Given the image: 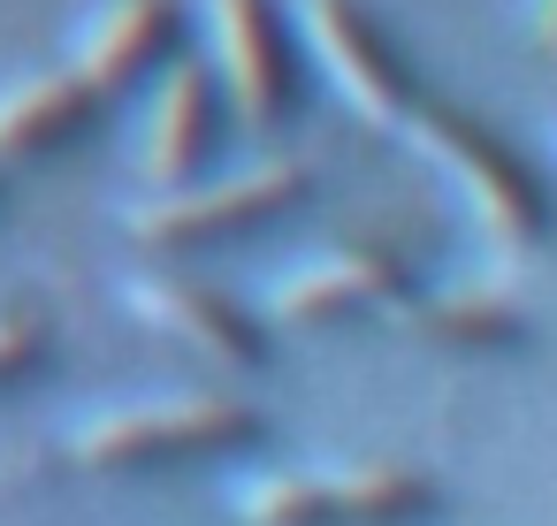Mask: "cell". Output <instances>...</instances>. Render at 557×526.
Instances as JSON below:
<instances>
[{
	"instance_id": "1",
	"label": "cell",
	"mask_w": 557,
	"mask_h": 526,
	"mask_svg": "<svg viewBox=\"0 0 557 526\" xmlns=\"http://www.w3.org/2000/svg\"><path fill=\"white\" fill-rule=\"evenodd\" d=\"M397 138L443 176V191L466 206V222L481 229L488 252H504V260H534V252L557 237V206H549V191L534 184V168L511 161V146H504L488 123H473L466 108H435V100H420V108L397 123Z\"/></svg>"
},
{
	"instance_id": "2",
	"label": "cell",
	"mask_w": 557,
	"mask_h": 526,
	"mask_svg": "<svg viewBox=\"0 0 557 526\" xmlns=\"http://www.w3.org/2000/svg\"><path fill=\"white\" fill-rule=\"evenodd\" d=\"M306 191H313L306 161H260V168H237V176H199V184L138 199L123 214V237L138 252H176V260L184 252H222V245H245L268 222H283Z\"/></svg>"
},
{
	"instance_id": "3",
	"label": "cell",
	"mask_w": 557,
	"mask_h": 526,
	"mask_svg": "<svg viewBox=\"0 0 557 526\" xmlns=\"http://www.w3.org/2000/svg\"><path fill=\"white\" fill-rule=\"evenodd\" d=\"M290 39H298V62L321 70V85L382 138H397V123L428 100L405 47L359 9V0H290Z\"/></svg>"
},
{
	"instance_id": "4",
	"label": "cell",
	"mask_w": 557,
	"mask_h": 526,
	"mask_svg": "<svg viewBox=\"0 0 557 526\" xmlns=\"http://www.w3.org/2000/svg\"><path fill=\"white\" fill-rule=\"evenodd\" d=\"M268 419L237 397H153V404H123L100 412L70 435V458L85 473H146V465H184V458H222L260 442Z\"/></svg>"
},
{
	"instance_id": "5",
	"label": "cell",
	"mask_w": 557,
	"mask_h": 526,
	"mask_svg": "<svg viewBox=\"0 0 557 526\" xmlns=\"http://www.w3.org/2000/svg\"><path fill=\"white\" fill-rule=\"evenodd\" d=\"M207 70L245 130H275L298 108V39L283 0H199Z\"/></svg>"
},
{
	"instance_id": "6",
	"label": "cell",
	"mask_w": 557,
	"mask_h": 526,
	"mask_svg": "<svg viewBox=\"0 0 557 526\" xmlns=\"http://www.w3.org/2000/svg\"><path fill=\"white\" fill-rule=\"evenodd\" d=\"M412 290H420L412 252H397L389 237H344L321 260L275 275L260 313L283 328H329V321H359V313H397Z\"/></svg>"
},
{
	"instance_id": "7",
	"label": "cell",
	"mask_w": 557,
	"mask_h": 526,
	"mask_svg": "<svg viewBox=\"0 0 557 526\" xmlns=\"http://www.w3.org/2000/svg\"><path fill=\"white\" fill-rule=\"evenodd\" d=\"M222 123H230V100L214 85L207 62L176 54L146 100V123H138V176L146 191H176V184H199L222 153Z\"/></svg>"
},
{
	"instance_id": "8",
	"label": "cell",
	"mask_w": 557,
	"mask_h": 526,
	"mask_svg": "<svg viewBox=\"0 0 557 526\" xmlns=\"http://www.w3.org/2000/svg\"><path fill=\"white\" fill-rule=\"evenodd\" d=\"M123 305H131L138 328L184 343V351L207 359V366L252 374V366L268 359L260 313H245L237 298H222V290H207V283H191V275H131V283H123Z\"/></svg>"
},
{
	"instance_id": "9",
	"label": "cell",
	"mask_w": 557,
	"mask_h": 526,
	"mask_svg": "<svg viewBox=\"0 0 557 526\" xmlns=\"http://www.w3.org/2000/svg\"><path fill=\"white\" fill-rule=\"evenodd\" d=\"M184 54V0H100L70 39V70L108 100L161 77Z\"/></svg>"
},
{
	"instance_id": "10",
	"label": "cell",
	"mask_w": 557,
	"mask_h": 526,
	"mask_svg": "<svg viewBox=\"0 0 557 526\" xmlns=\"http://www.w3.org/2000/svg\"><path fill=\"white\" fill-rule=\"evenodd\" d=\"M92 123H100V92H92L77 70H39V77L0 85V161L62 153V146H77Z\"/></svg>"
},
{
	"instance_id": "11",
	"label": "cell",
	"mask_w": 557,
	"mask_h": 526,
	"mask_svg": "<svg viewBox=\"0 0 557 526\" xmlns=\"http://www.w3.org/2000/svg\"><path fill=\"white\" fill-rule=\"evenodd\" d=\"M397 321L420 336V343H435V351H450V359H504V351H527V313L511 305V298H496V290H412L405 305H397Z\"/></svg>"
},
{
	"instance_id": "12",
	"label": "cell",
	"mask_w": 557,
	"mask_h": 526,
	"mask_svg": "<svg viewBox=\"0 0 557 526\" xmlns=\"http://www.w3.org/2000/svg\"><path fill=\"white\" fill-rule=\"evenodd\" d=\"M329 526H405L435 511V480L420 465H329L313 473Z\"/></svg>"
},
{
	"instance_id": "13",
	"label": "cell",
	"mask_w": 557,
	"mask_h": 526,
	"mask_svg": "<svg viewBox=\"0 0 557 526\" xmlns=\"http://www.w3.org/2000/svg\"><path fill=\"white\" fill-rule=\"evenodd\" d=\"M47 351H54V328H47L39 313H24V305L0 313V389L32 381V374L47 366Z\"/></svg>"
},
{
	"instance_id": "14",
	"label": "cell",
	"mask_w": 557,
	"mask_h": 526,
	"mask_svg": "<svg viewBox=\"0 0 557 526\" xmlns=\"http://www.w3.org/2000/svg\"><path fill=\"white\" fill-rule=\"evenodd\" d=\"M534 47L557 54V0H534Z\"/></svg>"
}]
</instances>
